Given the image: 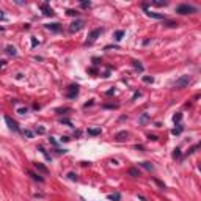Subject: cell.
Instances as JSON below:
<instances>
[{"mask_svg":"<svg viewBox=\"0 0 201 201\" xmlns=\"http://www.w3.org/2000/svg\"><path fill=\"white\" fill-rule=\"evenodd\" d=\"M195 11H196L195 6L187 5V3H182V5L176 6V13H179V14H192V13H195Z\"/></svg>","mask_w":201,"mask_h":201,"instance_id":"obj_1","label":"cell"},{"mask_svg":"<svg viewBox=\"0 0 201 201\" xmlns=\"http://www.w3.org/2000/svg\"><path fill=\"white\" fill-rule=\"evenodd\" d=\"M190 82H192L190 76H181L179 79L175 82V88H184V87H187Z\"/></svg>","mask_w":201,"mask_h":201,"instance_id":"obj_2","label":"cell"},{"mask_svg":"<svg viewBox=\"0 0 201 201\" xmlns=\"http://www.w3.org/2000/svg\"><path fill=\"white\" fill-rule=\"evenodd\" d=\"M100 33H102V28H96V30H93V32L88 35L87 44H93V42L98 40V36H100Z\"/></svg>","mask_w":201,"mask_h":201,"instance_id":"obj_3","label":"cell"},{"mask_svg":"<svg viewBox=\"0 0 201 201\" xmlns=\"http://www.w3.org/2000/svg\"><path fill=\"white\" fill-rule=\"evenodd\" d=\"M82 28H83V21H80V19H77V21H74L71 25H69V32L71 33H76Z\"/></svg>","mask_w":201,"mask_h":201,"instance_id":"obj_4","label":"cell"},{"mask_svg":"<svg viewBox=\"0 0 201 201\" xmlns=\"http://www.w3.org/2000/svg\"><path fill=\"white\" fill-rule=\"evenodd\" d=\"M77 94H79V85H71L66 91V96L69 99H74V98H77Z\"/></svg>","mask_w":201,"mask_h":201,"instance_id":"obj_5","label":"cell"},{"mask_svg":"<svg viewBox=\"0 0 201 201\" xmlns=\"http://www.w3.org/2000/svg\"><path fill=\"white\" fill-rule=\"evenodd\" d=\"M5 121H6V124H8V127L11 130H14V132H19V126H17V123L16 121H13L10 116H6L5 115Z\"/></svg>","mask_w":201,"mask_h":201,"instance_id":"obj_6","label":"cell"},{"mask_svg":"<svg viewBox=\"0 0 201 201\" xmlns=\"http://www.w3.org/2000/svg\"><path fill=\"white\" fill-rule=\"evenodd\" d=\"M40 8H41V11H42V14H46V16H53V14H55V13H53V10L50 8L47 3H42Z\"/></svg>","mask_w":201,"mask_h":201,"instance_id":"obj_7","label":"cell"},{"mask_svg":"<svg viewBox=\"0 0 201 201\" xmlns=\"http://www.w3.org/2000/svg\"><path fill=\"white\" fill-rule=\"evenodd\" d=\"M46 28L50 30V32H60V30H61V27H60V24L53 22V24H46Z\"/></svg>","mask_w":201,"mask_h":201,"instance_id":"obj_8","label":"cell"},{"mask_svg":"<svg viewBox=\"0 0 201 201\" xmlns=\"http://www.w3.org/2000/svg\"><path fill=\"white\" fill-rule=\"evenodd\" d=\"M145 13L148 17H152V19H165L164 14H159V13H152V11H148V10H145Z\"/></svg>","mask_w":201,"mask_h":201,"instance_id":"obj_9","label":"cell"},{"mask_svg":"<svg viewBox=\"0 0 201 201\" xmlns=\"http://www.w3.org/2000/svg\"><path fill=\"white\" fill-rule=\"evenodd\" d=\"M100 127H91V129H88V135H91V137H96V135H100Z\"/></svg>","mask_w":201,"mask_h":201,"instance_id":"obj_10","label":"cell"},{"mask_svg":"<svg viewBox=\"0 0 201 201\" xmlns=\"http://www.w3.org/2000/svg\"><path fill=\"white\" fill-rule=\"evenodd\" d=\"M148 121H149V113H143L141 116H140V119H138V123H140L141 126H145Z\"/></svg>","mask_w":201,"mask_h":201,"instance_id":"obj_11","label":"cell"},{"mask_svg":"<svg viewBox=\"0 0 201 201\" xmlns=\"http://www.w3.org/2000/svg\"><path fill=\"white\" fill-rule=\"evenodd\" d=\"M6 53H8V55L16 57V55H17V50H16V47H14V46H6Z\"/></svg>","mask_w":201,"mask_h":201,"instance_id":"obj_12","label":"cell"},{"mask_svg":"<svg viewBox=\"0 0 201 201\" xmlns=\"http://www.w3.org/2000/svg\"><path fill=\"white\" fill-rule=\"evenodd\" d=\"M35 167H36V170H38V171L44 173V175H47V173H49V171H47V168H46L42 164H40V162H38V164H35Z\"/></svg>","mask_w":201,"mask_h":201,"instance_id":"obj_13","label":"cell"},{"mask_svg":"<svg viewBox=\"0 0 201 201\" xmlns=\"http://www.w3.org/2000/svg\"><path fill=\"white\" fill-rule=\"evenodd\" d=\"M127 135H129V134H127L126 130H123V132H118V134H116V140H118V141H123L124 138H127Z\"/></svg>","mask_w":201,"mask_h":201,"instance_id":"obj_14","label":"cell"},{"mask_svg":"<svg viewBox=\"0 0 201 201\" xmlns=\"http://www.w3.org/2000/svg\"><path fill=\"white\" fill-rule=\"evenodd\" d=\"M28 175L32 176L35 181H38V182H44V179H42V177H41L40 175H36V173H33V171H28Z\"/></svg>","mask_w":201,"mask_h":201,"instance_id":"obj_15","label":"cell"},{"mask_svg":"<svg viewBox=\"0 0 201 201\" xmlns=\"http://www.w3.org/2000/svg\"><path fill=\"white\" fill-rule=\"evenodd\" d=\"M140 165H141L143 168H146V170H148V171H154V167L149 164V162H141Z\"/></svg>","mask_w":201,"mask_h":201,"instance_id":"obj_16","label":"cell"},{"mask_svg":"<svg viewBox=\"0 0 201 201\" xmlns=\"http://www.w3.org/2000/svg\"><path fill=\"white\" fill-rule=\"evenodd\" d=\"M123 36H124V32H123V30H116V32H115V40L116 41L123 40Z\"/></svg>","mask_w":201,"mask_h":201,"instance_id":"obj_17","label":"cell"},{"mask_svg":"<svg viewBox=\"0 0 201 201\" xmlns=\"http://www.w3.org/2000/svg\"><path fill=\"white\" fill-rule=\"evenodd\" d=\"M129 175L134 176V177H138V176H140V171H138V168H130L129 170Z\"/></svg>","mask_w":201,"mask_h":201,"instance_id":"obj_18","label":"cell"},{"mask_svg":"<svg viewBox=\"0 0 201 201\" xmlns=\"http://www.w3.org/2000/svg\"><path fill=\"white\" fill-rule=\"evenodd\" d=\"M109 200H112V201H119V200H121V195H119V193H112V195H109Z\"/></svg>","mask_w":201,"mask_h":201,"instance_id":"obj_19","label":"cell"},{"mask_svg":"<svg viewBox=\"0 0 201 201\" xmlns=\"http://www.w3.org/2000/svg\"><path fill=\"white\" fill-rule=\"evenodd\" d=\"M181 132H182V126H181V124H177V127H175V129L171 130L173 135H179Z\"/></svg>","mask_w":201,"mask_h":201,"instance_id":"obj_20","label":"cell"},{"mask_svg":"<svg viewBox=\"0 0 201 201\" xmlns=\"http://www.w3.org/2000/svg\"><path fill=\"white\" fill-rule=\"evenodd\" d=\"M27 112H28L27 107H17V109H16V113H19V115H25Z\"/></svg>","mask_w":201,"mask_h":201,"instance_id":"obj_21","label":"cell"},{"mask_svg":"<svg viewBox=\"0 0 201 201\" xmlns=\"http://www.w3.org/2000/svg\"><path fill=\"white\" fill-rule=\"evenodd\" d=\"M132 64H134V68L138 69V71H143V64L140 63V61H132Z\"/></svg>","mask_w":201,"mask_h":201,"instance_id":"obj_22","label":"cell"},{"mask_svg":"<svg viewBox=\"0 0 201 201\" xmlns=\"http://www.w3.org/2000/svg\"><path fill=\"white\" fill-rule=\"evenodd\" d=\"M143 82H145V83H152L154 79H152V77H149V76H143Z\"/></svg>","mask_w":201,"mask_h":201,"instance_id":"obj_23","label":"cell"},{"mask_svg":"<svg viewBox=\"0 0 201 201\" xmlns=\"http://www.w3.org/2000/svg\"><path fill=\"white\" fill-rule=\"evenodd\" d=\"M181 119H182V113H177V115L173 116V121H175V123H179Z\"/></svg>","mask_w":201,"mask_h":201,"instance_id":"obj_24","label":"cell"},{"mask_svg":"<svg viewBox=\"0 0 201 201\" xmlns=\"http://www.w3.org/2000/svg\"><path fill=\"white\" fill-rule=\"evenodd\" d=\"M173 157H175V159H179V157H181V149H179V148L175 149V152H173Z\"/></svg>","mask_w":201,"mask_h":201,"instance_id":"obj_25","label":"cell"},{"mask_svg":"<svg viewBox=\"0 0 201 201\" xmlns=\"http://www.w3.org/2000/svg\"><path fill=\"white\" fill-rule=\"evenodd\" d=\"M68 177H69V179H71V181H77V175H76V173H68Z\"/></svg>","mask_w":201,"mask_h":201,"instance_id":"obj_26","label":"cell"},{"mask_svg":"<svg viewBox=\"0 0 201 201\" xmlns=\"http://www.w3.org/2000/svg\"><path fill=\"white\" fill-rule=\"evenodd\" d=\"M151 5H154V6H165V5H167V2H152Z\"/></svg>","mask_w":201,"mask_h":201,"instance_id":"obj_27","label":"cell"},{"mask_svg":"<svg viewBox=\"0 0 201 201\" xmlns=\"http://www.w3.org/2000/svg\"><path fill=\"white\" fill-rule=\"evenodd\" d=\"M167 27H171V28H175V27H177V22H173V21H168V22H167Z\"/></svg>","mask_w":201,"mask_h":201,"instance_id":"obj_28","label":"cell"},{"mask_svg":"<svg viewBox=\"0 0 201 201\" xmlns=\"http://www.w3.org/2000/svg\"><path fill=\"white\" fill-rule=\"evenodd\" d=\"M80 6H82V8H90L91 3L90 2H82V3H80Z\"/></svg>","mask_w":201,"mask_h":201,"instance_id":"obj_29","label":"cell"},{"mask_svg":"<svg viewBox=\"0 0 201 201\" xmlns=\"http://www.w3.org/2000/svg\"><path fill=\"white\" fill-rule=\"evenodd\" d=\"M68 14H69V16H77L79 13H77V11H74V10H68Z\"/></svg>","mask_w":201,"mask_h":201,"instance_id":"obj_30","label":"cell"},{"mask_svg":"<svg viewBox=\"0 0 201 201\" xmlns=\"http://www.w3.org/2000/svg\"><path fill=\"white\" fill-rule=\"evenodd\" d=\"M24 134H25V137H28V138H32V137H33V132H32V130H25Z\"/></svg>","mask_w":201,"mask_h":201,"instance_id":"obj_31","label":"cell"},{"mask_svg":"<svg viewBox=\"0 0 201 201\" xmlns=\"http://www.w3.org/2000/svg\"><path fill=\"white\" fill-rule=\"evenodd\" d=\"M36 132H38V134H44V132H46V129H44V127H38Z\"/></svg>","mask_w":201,"mask_h":201,"instance_id":"obj_32","label":"cell"},{"mask_svg":"<svg viewBox=\"0 0 201 201\" xmlns=\"http://www.w3.org/2000/svg\"><path fill=\"white\" fill-rule=\"evenodd\" d=\"M154 181H156V184H159L162 189H165V184H164V182H160V181H157V179H154Z\"/></svg>","mask_w":201,"mask_h":201,"instance_id":"obj_33","label":"cell"},{"mask_svg":"<svg viewBox=\"0 0 201 201\" xmlns=\"http://www.w3.org/2000/svg\"><path fill=\"white\" fill-rule=\"evenodd\" d=\"M149 140H154V141H156L157 137H156V135H149Z\"/></svg>","mask_w":201,"mask_h":201,"instance_id":"obj_34","label":"cell"},{"mask_svg":"<svg viewBox=\"0 0 201 201\" xmlns=\"http://www.w3.org/2000/svg\"><path fill=\"white\" fill-rule=\"evenodd\" d=\"M36 44H38V41H36V40H35V38H33V40H32V46L35 47V46H36Z\"/></svg>","mask_w":201,"mask_h":201,"instance_id":"obj_35","label":"cell"}]
</instances>
